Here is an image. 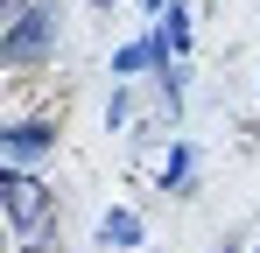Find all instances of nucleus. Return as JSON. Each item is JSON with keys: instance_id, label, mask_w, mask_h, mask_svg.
I'll return each mask as SVG.
<instances>
[{"instance_id": "1", "label": "nucleus", "mask_w": 260, "mask_h": 253, "mask_svg": "<svg viewBox=\"0 0 260 253\" xmlns=\"http://www.w3.org/2000/svg\"><path fill=\"white\" fill-rule=\"evenodd\" d=\"M43 42H49V7H28V14L7 28V42H0V49H7V56H36Z\"/></svg>"}, {"instance_id": "2", "label": "nucleus", "mask_w": 260, "mask_h": 253, "mask_svg": "<svg viewBox=\"0 0 260 253\" xmlns=\"http://www.w3.org/2000/svg\"><path fill=\"white\" fill-rule=\"evenodd\" d=\"M43 183H36V176H7V218H14V225H36V218H43Z\"/></svg>"}, {"instance_id": "3", "label": "nucleus", "mask_w": 260, "mask_h": 253, "mask_svg": "<svg viewBox=\"0 0 260 253\" xmlns=\"http://www.w3.org/2000/svg\"><path fill=\"white\" fill-rule=\"evenodd\" d=\"M49 141V126H21V134H14V141H7V148H14V155H36V148H43Z\"/></svg>"}]
</instances>
